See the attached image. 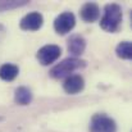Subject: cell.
<instances>
[{
  "label": "cell",
  "instance_id": "cell-6",
  "mask_svg": "<svg viewBox=\"0 0 132 132\" xmlns=\"http://www.w3.org/2000/svg\"><path fill=\"white\" fill-rule=\"evenodd\" d=\"M43 23H44L43 14L39 12H31L21 19L19 27L24 31H37L43 27Z\"/></svg>",
  "mask_w": 132,
  "mask_h": 132
},
{
  "label": "cell",
  "instance_id": "cell-1",
  "mask_svg": "<svg viewBox=\"0 0 132 132\" xmlns=\"http://www.w3.org/2000/svg\"><path fill=\"white\" fill-rule=\"evenodd\" d=\"M122 8L116 3L106 4L104 6V14L100 18V27L110 34H114L119 30L122 23Z\"/></svg>",
  "mask_w": 132,
  "mask_h": 132
},
{
  "label": "cell",
  "instance_id": "cell-9",
  "mask_svg": "<svg viewBox=\"0 0 132 132\" xmlns=\"http://www.w3.org/2000/svg\"><path fill=\"white\" fill-rule=\"evenodd\" d=\"M86 49V40L81 35H72L68 39V51L73 55V58L80 56L84 54Z\"/></svg>",
  "mask_w": 132,
  "mask_h": 132
},
{
  "label": "cell",
  "instance_id": "cell-13",
  "mask_svg": "<svg viewBox=\"0 0 132 132\" xmlns=\"http://www.w3.org/2000/svg\"><path fill=\"white\" fill-rule=\"evenodd\" d=\"M27 3L28 1H26V0H22V1H15V0L0 1V10H6V9H13V8H18V6H23Z\"/></svg>",
  "mask_w": 132,
  "mask_h": 132
},
{
  "label": "cell",
  "instance_id": "cell-4",
  "mask_svg": "<svg viewBox=\"0 0 132 132\" xmlns=\"http://www.w3.org/2000/svg\"><path fill=\"white\" fill-rule=\"evenodd\" d=\"M76 26V17L72 12H63L54 19V30L58 35L69 34Z\"/></svg>",
  "mask_w": 132,
  "mask_h": 132
},
{
  "label": "cell",
  "instance_id": "cell-14",
  "mask_svg": "<svg viewBox=\"0 0 132 132\" xmlns=\"http://www.w3.org/2000/svg\"><path fill=\"white\" fill-rule=\"evenodd\" d=\"M4 35H5V28H4V26H3V24H0V41L3 40Z\"/></svg>",
  "mask_w": 132,
  "mask_h": 132
},
{
  "label": "cell",
  "instance_id": "cell-2",
  "mask_svg": "<svg viewBox=\"0 0 132 132\" xmlns=\"http://www.w3.org/2000/svg\"><path fill=\"white\" fill-rule=\"evenodd\" d=\"M86 67V62L80 59V58H67L64 60H62L60 63H58L56 65H54L49 75L50 77L55 78V80H62V78H67L71 76V73H73L77 69L85 68Z\"/></svg>",
  "mask_w": 132,
  "mask_h": 132
},
{
  "label": "cell",
  "instance_id": "cell-3",
  "mask_svg": "<svg viewBox=\"0 0 132 132\" xmlns=\"http://www.w3.org/2000/svg\"><path fill=\"white\" fill-rule=\"evenodd\" d=\"M90 132H117V123L104 113H97L91 118Z\"/></svg>",
  "mask_w": 132,
  "mask_h": 132
},
{
  "label": "cell",
  "instance_id": "cell-5",
  "mask_svg": "<svg viewBox=\"0 0 132 132\" xmlns=\"http://www.w3.org/2000/svg\"><path fill=\"white\" fill-rule=\"evenodd\" d=\"M60 54H62V47L60 46L49 44L44 45L43 47L39 49V51L36 54V58H37V60L41 65H50L60 56Z\"/></svg>",
  "mask_w": 132,
  "mask_h": 132
},
{
  "label": "cell",
  "instance_id": "cell-10",
  "mask_svg": "<svg viewBox=\"0 0 132 132\" xmlns=\"http://www.w3.org/2000/svg\"><path fill=\"white\" fill-rule=\"evenodd\" d=\"M34 99V95H32V91L26 86H21V87L15 88L14 91V101L15 104L18 105H28L31 104Z\"/></svg>",
  "mask_w": 132,
  "mask_h": 132
},
{
  "label": "cell",
  "instance_id": "cell-8",
  "mask_svg": "<svg viewBox=\"0 0 132 132\" xmlns=\"http://www.w3.org/2000/svg\"><path fill=\"white\" fill-rule=\"evenodd\" d=\"M80 15L86 23H92L99 19L100 17V8L96 3L88 1L85 3L80 9Z\"/></svg>",
  "mask_w": 132,
  "mask_h": 132
},
{
  "label": "cell",
  "instance_id": "cell-15",
  "mask_svg": "<svg viewBox=\"0 0 132 132\" xmlns=\"http://www.w3.org/2000/svg\"><path fill=\"white\" fill-rule=\"evenodd\" d=\"M1 119H3V117H0V121H1Z\"/></svg>",
  "mask_w": 132,
  "mask_h": 132
},
{
  "label": "cell",
  "instance_id": "cell-7",
  "mask_svg": "<svg viewBox=\"0 0 132 132\" xmlns=\"http://www.w3.org/2000/svg\"><path fill=\"white\" fill-rule=\"evenodd\" d=\"M85 87V80L81 75H71L63 82V90L69 95H76Z\"/></svg>",
  "mask_w": 132,
  "mask_h": 132
},
{
  "label": "cell",
  "instance_id": "cell-11",
  "mask_svg": "<svg viewBox=\"0 0 132 132\" xmlns=\"http://www.w3.org/2000/svg\"><path fill=\"white\" fill-rule=\"evenodd\" d=\"M19 73V68L15 64L5 63L0 67V78L3 81H13Z\"/></svg>",
  "mask_w": 132,
  "mask_h": 132
},
{
  "label": "cell",
  "instance_id": "cell-12",
  "mask_svg": "<svg viewBox=\"0 0 132 132\" xmlns=\"http://www.w3.org/2000/svg\"><path fill=\"white\" fill-rule=\"evenodd\" d=\"M116 54L118 58L125 59V60H130L132 58V45L130 41H122L117 45L116 47Z\"/></svg>",
  "mask_w": 132,
  "mask_h": 132
}]
</instances>
